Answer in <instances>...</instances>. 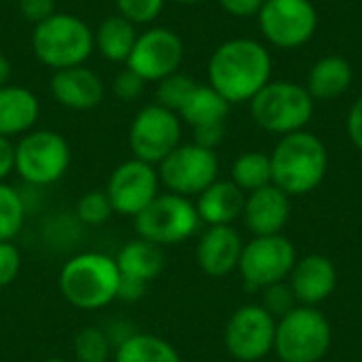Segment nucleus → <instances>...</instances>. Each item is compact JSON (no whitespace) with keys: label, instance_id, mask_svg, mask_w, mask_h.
<instances>
[{"label":"nucleus","instance_id":"obj_1","mask_svg":"<svg viewBox=\"0 0 362 362\" xmlns=\"http://www.w3.org/2000/svg\"><path fill=\"white\" fill-rule=\"evenodd\" d=\"M208 81L229 104L250 102L272 81V55L259 40H227L208 62Z\"/></svg>","mask_w":362,"mask_h":362},{"label":"nucleus","instance_id":"obj_2","mask_svg":"<svg viewBox=\"0 0 362 362\" xmlns=\"http://www.w3.org/2000/svg\"><path fill=\"white\" fill-rule=\"evenodd\" d=\"M269 159L272 185L282 189L288 197L312 193L329 170L325 142L305 129L282 136Z\"/></svg>","mask_w":362,"mask_h":362},{"label":"nucleus","instance_id":"obj_3","mask_svg":"<svg viewBox=\"0 0 362 362\" xmlns=\"http://www.w3.org/2000/svg\"><path fill=\"white\" fill-rule=\"evenodd\" d=\"M121 274L108 255L81 252L59 272V291L64 299L78 310H102L119 295Z\"/></svg>","mask_w":362,"mask_h":362},{"label":"nucleus","instance_id":"obj_4","mask_svg":"<svg viewBox=\"0 0 362 362\" xmlns=\"http://www.w3.org/2000/svg\"><path fill=\"white\" fill-rule=\"evenodd\" d=\"M32 49L47 68L64 70L83 66L93 53V32L76 15L53 13L49 19L34 25Z\"/></svg>","mask_w":362,"mask_h":362},{"label":"nucleus","instance_id":"obj_5","mask_svg":"<svg viewBox=\"0 0 362 362\" xmlns=\"http://www.w3.org/2000/svg\"><path fill=\"white\" fill-rule=\"evenodd\" d=\"M250 115L269 134H295L305 129L314 117V98L293 81H269L250 100Z\"/></svg>","mask_w":362,"mask_h":362},{"label":"nucleus","instance_id":"obj_6","mask_svg":"<svg viewBox=\"0 0 362 362\" xmlns=\"http://www.w3.org/2000/svg\"><path fill=\"white\" fill-rule=\"evenodd\" d=\"M333 341V331L322 312L299 305L278 320L274 352L282 362H320Z\"/></svg>","mask_w":362,"mask_h":362},{"label":"nucleus","instance_id":"obj_7","mask_svg":"<svg viewBox=\"0 0 362 362\" xmlns=\"http://www.w3.org/2000/svg\"><path fill=\"white\" fill-rule=\"evenodd\" d=\"M138 238L157 246H176L195 235L202 221L195 204L176 193H159L138 216H134Z\"/></svg>","mask_w":362,"mask_h":362},{"label":"nucleus","instance_id":"obj_8","mask_svg":"<svg viewBox=\"0 0 362 362\" xmlns=\"http://www.w3.org/2000/svg\"><path fill=\"white\" fill-rule=\"evenodd\" d=\"M70 165V146L64 136L49 129H34L15 144V172L34 187L57 182Z\"/></svg>","mask_w":362,"mask_h":362},{"label":"nucleus","instance_id":"obj_9","mask_svg":"<svg viewBox=\"0 0 362 362\" xmlns=\"http://www.w3.org/2000/svg\"><path fill=\"white\" fill-rule=\"evenodd\" d=\"M157 174L170 193L193 197L218 180V157L195 142L180 144L159 163Z\"/></svg>","mask_w":362,"mask_h":362},{"label":"nucleus","instance_id":"obj_10","mask_svg":"<svg viewBox=\"0 0 362 362\" xmlns=\"http://www.w3.org/2000/svg\"><path fill=\"white\" fill-rule=\"evenodd\" d=\"M182 121L176 112L148 104L144 106L129 125L127 142L134 159L159 165L176 146H180Z\"/></svg>","mask_w":362,"mask_h":362},{"label":"nucleus","instance_id":"obj_11","mask_svg":"<svg viewBox=\"0 0 362 362\" xmlns=\"http://www.w3.org/2000/svg\"><path fill=\"white\" fill-rule=\"evenodd\" d=\"M297 263V250L288 238L257 235L242 248L240 274L248 288H267L272 284L288 280Z\"/></svg>","mask_w":362,"mask_h":362},{"label":"nucleus","instance_id":"obj_12","mask_svg":"<svg viewBox=\"0 0 362 362\" xmlns=\"http://www.w3.org/2000/svg\"><path fill=\"white\" fill-rule=\"evenodd\" d=\"M257 17L263 36L278 49L305 45L318 28V13L310 0H265Z\"/></svg>","mask_w":362,"mask_h":362},{"label":"nucleus","instance_id":"obj_13","mask_svg":"<svg viewBox=\"0 0 362 362\" xmlns=\"http://www.w3.org/2000/svg\"><path fill=\"white\" fill-rule=\"evenodd\" d=\"M185 59V42L170 28H148L138 34L125 68L136 72L144 83H159L161 78L180 70Z\"/></svg>","mask_w":362,"mask_h":362},{"label":"nucleus","instance_id":"obj_14","mask_svg":"<svg viewBox=\"0 0 362 362\" xmlns=\"http://www.w3.org/2000/svg\"><path fill=\"white\" fill-rule=\"evenodd\" d=\"M278 320L257 303L233 312L225 329V346L235 361L255 362L274 350Z\"/></svg>","mask_w":362,"mask_h":362},{"label":"nucleus","instance_id":"obj_15","mask_svg":"<svg viewBox=\"0 0 362 362\" xmlns=\"http://www.w3.org/2000/svg\"><path fill=\"white\" fill-rule=\"evenodd\" d=\"M159 185L155 165L140 159H129L112 170L104 191L117 214L134 218L159 195Z\"/></svg>","mask_w":362,"mask_h":362},{"label":"nucleus","instance_id":"obj_16","mask_svg":"<svg viewBox=\"0 0 362 362\" xmlns=\"http://www.w3.org/2000/svg\"><path fill=\"white\" fill-rule=\"evenodd\" d=\"M244 242L231 225L208 227L197 242V265L210 278L229 276L240 265Z\"/></svg>","mask_w":362,"mask_h":362},{"label":"nucleus","instance_id":"obj_17","mask_svg":"<svg viewBox=\"0 0 362 362\" xmlns=\"http://www.w3.org/2000/svg\"><path fill=\"white\" fill-rule=\"evenodd\" d=\"M288 286L293 288L301 305L314 308L333 295L337 286V269L329 257L308 255L303 259H297L288 276Z\"/></svg>","mask_w":362,"mask_h":362},{"label":"nucleus","instance_id":"obj_18","mask_svg":"<svg viewBox=\"0 0 362 362\" xmlns=\"http://www.w3.org/2000/svg\"><path fill=\"white\" fill-rule=\"evenodd\" d=\"M51 93L57 104L70 110H91L104 100V83L85 64L72 66L53 72Z\"/></svg>","mask_w":362,"mask_h":362},{"label":"nucleus","instance_id":"obj_19","mask_svg":"<svg viewBox=\"0 0 362 362\" xmlns=\"http://www.w3.org/2000/svg\"><path fill=\"white\" fill-rule=\"evenodd\" d=\"M242 216L255 238L280 235L291 216V197L276 185H267L248 193Z\"/></svg>","mask_w":362,"mask_h":362},{"label":"nucleus","instance_id":"obj_20","mask_svg":"<svg viewBox=\"0 0 362 362\" xmlns=\"http://www.w3.org/2000/svg\"><path fill=\"white\" fill-rule=\"evenodd\" d=\"M246 204L244 191L233 180H216L204 193L197 195V214L199 221L208 227L214 225H231L242 216Z\"/></svg>","mask_w":362,"mask_h":362},{"label":"nucleus","instance_id":"obj_21","mask_svg":"<svg viewBox=\"0 0 362 362\" xmlns=\"http://www.w3.org/2000/svg\"><path fill=\"white\" fill-rule=\"evenodd\" d=\"M40 104L36 95L17 85L0 87V136L13 138L32 132L34 123L38 121Z\"/></svg>","mask_w":362,"mask_h":362},{"label":"nucleus","instance_id":"obj_22","mask_svg":"<svg viewBox=\"0 0 362 362\" xmlns=\"http://www.w3.org/2000/svg\"><path fill=\"white\" fill-rule=\"evenodd\" d=\"M121 278H129L136 282L151 284L165 267V255L163 248L144 240L136 238L129 240L115 259Z\"/></svg>","mask_w":362,"mask_h":362},{"label":"nucleus","instance_id":"obj_23","mask_svg":"<svg viewBox=\"0 0 362 362\" xmlns=\"http://www.w3.org/2000/svg\"><path fill=\"white\" fill-rule=\"evenodd\" d=\"M231 104L210 85H197L189 100L178 110L180 121L191 125V129H206L218 127L227 123Z\"/></svg>","mask_w":362,"mask_h":362},{"label":"nucleus","instance_id":"obj_24","mask_svg":"<svg viewBox=\"0 0 362 362\" xmlns=\"http://www.w3.org/2000/svg\"><path fill=\"white\" fill-rule=\"evenodd\" d=\"M352 83V66L341 55H327L318 59L310 74L305 89L314 100H335L348 91Z\"/></svg>","mask_w":362,"mask_h":362},{"label":"nucleus","instance_id":"obj_25","mask_svg":"<svg viewBox=\"0 0 362 362\" xmlns=\"http://www.w3.org/2000/svg\"><path fill=\"white\" fill-rule=\"evenodd\" d=\"M136 38H138V30L129 19L121 15H110L93 32V47L108 62L119 64V62H127L136 45Z\"/></svg>","mask_w":362,"mask_h":362},{"label":"nucleus","instance_id":"obj_26","mask_svg":"<svg viewBox=\"0 0 362 362\" xmlns=\"http://www.w3.org/2000/svg\"><path fill=\"white\" fill-rule=\"evenodd\" d=\"M115 362H182L176 348L148 333L127 335L115 350Z\"/></svg>","mask_w":362,"mask_h":362},{"label":"nucleus","instance_id":"obj_27","mask_svg":"<svg viewBox=\"0 0 362 362\" xmlns=\"http://www.w3.org/2000/svg\"><path fill=\"white\" fill-rule=\"evenodd\" d=\"M231 180L244 191L252 193L272 185V159L265 153H244L231 168Z\"/></svg>","mask_w":362,"mask_h":362},{"label":"nucleus","instance_id":"obj_28","mask_svg":"<svg viewBox=\"0 0 362 362\" xmlns=\"http://www.w3.org/2000/svg\"><path fill=\"white\" fill-rule=\"evenodd\" d=\"M25 221V204L17 189L0 182V242H13Z\"/></svg>","mask_w":362,"mask_h":362},{"label":"nucleus","instance_id":"obj_29","mask_svg":"<svg viewBox=\"0 0 362 362\" xmlns=\"http://www.w3.org/2000/svg\"><path fill=\"white\" fill-rule=\"evenodd\" d=\"M112 341L106 331L85 327L74 337V356L78 362H108Z\"/></svg>","mask_w":362,"mask_h":362},{"label":"nucleus","instance_id":"obj_30","mask_svg":"<svg viewBox=\"0 0 362 362\" xmlns=\"http://www.w3.org/2000/svg\"><path fill=\"white\" fill-rule=\"evenodd\" d=\"M195 87H197V83L189 74L174 72V74H170L157 83V102L155 104L178 115V110L189 100V95L193 93Z\"/></svg>","mask_w":362,"mask_h":362},{"label":"nucleus","instance_id":"obj_31","mask_svg":"<svg viewBox=\"0 0 362 362\" xmlns=\"http://www.w3.org/2000/svg\"><path fill=\"white\" fill-rule=\"evenodd\" d=\"M74 210H76L78 221L85 223V225H91V227L106 223V221L115 214V210H112V206H110V199H108V195H106V191H100V189H93V191H89V193H85V195L76 202V208H74Z\"/></svg>","mask_w":362,"mask_h":362},{"label":"nucleus","instance_id":"obj_32","mask_svg":"<svg viewBox=\"0 0 362 362\" xmlns=\"http://www.w3.org/2000/svg\"><path fill=\"white\" fill-rule=\"evenodd\" d=\"M265 293H263V308L276 318V320H280V318H284L286 314H291L295 308H299L297 303V297H295V293H293V288L288 286V282H278V284H272V286H267V288H263Z\"/></svg>","mask_w":362,"mask_h":362},{"label":"nucleus","instance_id":"obj_33","mask_svg":"<svg viewBox=\"0 0 362 362\" xmlns=\"http://www.w3.org/2000/svg\"><path fill=\"white\" fill-rule=\"evenodd\" d=\"M115 4L121 17L134 25H146L161 15L165 0H115Z\"/></svg>","mask_w":362,"mask_h":362},{"label":"nucleus","instance_id":"obj_34","mask_svg":"<svg viewBox=\"0 0 362 362\" xmlns=\"http://www.w3.org/2000/svg\"><path fill=\"white\" fill-rule=\"evenodd\" d=\"M142 91H144V81L136 72H132L129 68L121 70L112 78V93L121 102H134L142 95Z\"/></svg>","mask_w":362,"mask_h":362},{"label":"nucleus","instance_id":"obj_35","mask_svg":"<svg viewBox=\"0 0 362 362\" xmlns=\"http://www.w3.org/2000/svg\"><path fill=\"white\" fill-rule=\"evenodd\" d=\"M21 269V252L13 242H0V288L8 286Z\"/></svg>","mask_w":362,"mask_h":362},{"label":"nucleus","instance_id":"obj_36","mask_svg":"<svg viewBox=\"0 0 362 362\" xmlns=\"http://www.w3.org/2000/svg\"><path fill=\"white\" fill-rule=\"evenodd\" d=\"M21 15L34 25L49 19L55 13V0H17Z\"/></svg>","mask_w":362,"mask_h":362},{"label":"nucleus","instance_id":"obj_37","mask_svg":"<svg viewBox=\"0 0 362 362\" xmlns=\"http://www.w3.org/2000/svg\"><path fill=\"white\" fill-rule=\"evenodd\" d=\"M265 0H218V4L233 17H252L259 15Z\"/></svg>","mask_w":362,"mask_h":362},{"label":"nucleus","instance_id":"obj_38","mask_svg":"<svg viewBox=\"0 0 362 362\" xmlns=\"http://www.w3.org/2000/svg\"><path fill=\"white\" fill-rule=\"evenodd\" d=\"M348 136L352 140V144L362 151V98L354 102V106L350 108L348 115Z\"/></svg>","mask_w":362,"mask_h":362},{"label":"nucleus","instance_id":"obj_39","mask_svg":"<svg viewBox=\"0 0 362 362\" xmlns=\"http://www.w3.org/2000/svg\"><path fill=\"white\" fill-rule=\"evenodd\" d=\"M15 170V144L0 136V182Z\"/></svg>","mask_w":362,"mask_h":362},{"label":"nucleus","instance_id":"obj_40","mask_svg":"<svg viewBox=\"0 0 362 362\" xmlns=\"http://www.w3.org/2000/svg\"><path fill=\"white\" fill-rule=\"evenodd\" d=\"M146 286H148V284H144V282H136V280H129V278H121L117 299H123V301H138V299L144 297Z\"/></svg>","mask_w":362,"mask_h":362},{"label":"nucleus","instance_id":"obj_41","mask_svg":"<svg viewBox=\"0 0 362 362\" xmlns=\"http://www.w3.org/2000/svg\"><path fill=\"white\" fill-rule=\"evenodd\" d=\"M11 76H13V66L8 62V57L0 53V87L11 85Z\"/></svg>","mask_w":362,"mask_h":362},{"label":"nucleus","instance_id":"obj_42","mask_svg":"<svg viewBox=\"0 0 362 362\" xmlns=\"http://www.w3.org/2000/svg\"><path fill=\"white\" fill-rule=\"evenodd\" d=\"M174 2H180V4H195V2H202V0H174Z\"/></svg>","mask_w":362,"mask_h":362},{"label":"nucleus","instance_id":"obj_43","mask_svg":"<svg viewBox=\"0 0 362 362\" xmlns=\"http://www.w3.org/2000/svg\"><path fill=\"white\" fill-rule=\"evenodd\" d=\"M45 362H66V361H62V358H51V361H45Z\"/></svg>","mask_w":362,"mask_h":362}]
</instances>
